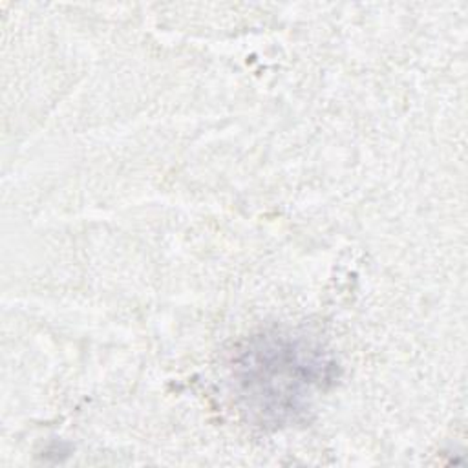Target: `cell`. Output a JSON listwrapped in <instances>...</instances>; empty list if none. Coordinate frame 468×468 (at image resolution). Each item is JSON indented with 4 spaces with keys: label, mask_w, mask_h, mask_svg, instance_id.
<instances>
[{
    "label": "cell",
    "mask_w": 468,
    "mask_h": 468,
    "mask_svg": "<svg viewBox=\"0 0 468 468\" xmlns=\"http://www.w3.org/2000/svg\"><path fill=\"white\" fill-rule=\"evenodd\" d=\"M236 377L245 408L263 424L296 420L314 389L331 382L335 362L320 347L289 335H263L241 353Z\"/></svg>",
    "instance_id": "6da1fadb"
}]
</instances>
